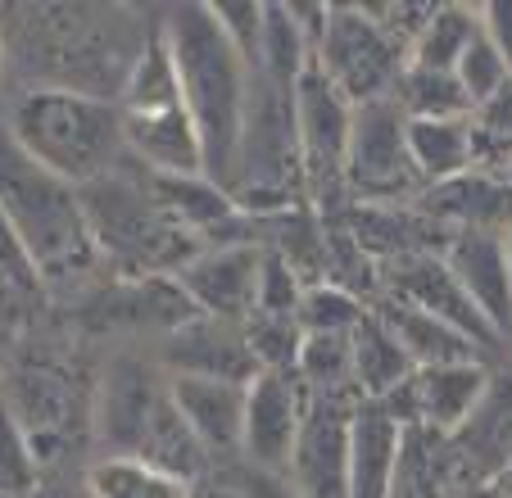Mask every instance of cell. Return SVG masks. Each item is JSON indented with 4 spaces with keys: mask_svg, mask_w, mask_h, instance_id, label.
<instances>
[{
    "mask_svg": "<svg viewBox=\"0 0 512 498\" xmlns=\"http://www.w3.org/2000/svg\"><path fill=\"white\" fill-rule=\"evenodd\" d=\"M155 19L123 5H0V37L19 87L118 100Z\"/></svg>",
    "mask_w": 512,
    "mask_h": 498,
    "instance_id": "1",
    "label": "cell"
},
{
    "mask_svg": "<svg viewBox=\"0 0 512 498\" xmlns=\"http://www.w3.org/2000/svg\"><path fill=\"white\" fill-rule=\"evenodd\" d=\"M127 453L182 476L186 485L209 480L213 458L182 422L173 403V381L159 367L155 349L123 345L91 385V458Z\"/></svg>",
    "mask_w": 512,
    "mask_h": 498,
    "instance_id": "2",
    "label": "cell"
},
{
    "mask_svg": "<svg viewBox=\"0 0 512 498\" xmlns=\"http://www.w3.org/2000/svg\"><path fill=\"white\" fill-rule=\"evenodd\" d=\"M168 55H173L182 100L195 118V132L204 145V177L227 191L236 173L241 127L250 109L254 64L232 46L213 5H164L159 10Z\"/></svg>",
    "mask_w": 512,
    "mask_h": 498,
    "instance_id": "3",
    "label": "cell"
},
{
    "mask_svg": "<svg viewBox=\"0 0 512 498\" xmlns=\"http://www.w3.org/2000/svg\"><path fill=\"white\" fill-rule=\"evenodd\" d=\"M0 209L19 231L46 290L87 286L91 272L105 268L87 209H82V191L64 177L46 173L37 159H28L5 132V123H0Z\"/></svg>",
    "mask_w": 512,
    "mask_h": 498,
    "instance_id": "4",
    "label": "cell"
},
{
    "mask_svg": "<svg viewBox=\"0 0 512 498\" xmlns=\"http://www.w3.org/2000/svg\"><path fill=\"white\" fill-rule=\"evenodd\" d=\"M0 123L28 159H37L46 173L73 182L78 191L127 163L118 100H96L50 87H19L0 105Z\"/></svg>",
    "mask_w": 512,
    "mask_h": 498,
    "instance_id": "5",
    "label": "cell"
},
{
    "mask_svg": "<svg viewBox=\"0 0 512 498\" xmlns=\"http://www.w3.org/2000/svg\"><path fill=\"white\" fill-rule=\"evenodd\" d=\"M82 209H87L100 263H114L127 281H145L159 272L177 277L204 249V240L168 213L150 168H141L132 154L109 177L82 186Z\"/></svg>",
    "mask_w": 512,
    "mask_h": 498,
    "instance_id": "6",
    "label": "cell"
},
{
    "mask_svg": "<svg viewBox=\"0 0 512 498\" xmlns=\"http://www.w3.org/2000/svg\"><path fill=\"white\" fill-rule=\"evenodd\" d=\"M123 109V141L141 168L159 177H204V145L195 132V118L182 100L173 55H168L164 28L155 19V32L145 41L136 68L127 73V87L118 96Z\"/></svg>",
    "mask_w": 512,
    "mask_h": 498,
    "instance_id": "7",
    "label": "cell"
},
{
    "mask_svg": "<svg viewBox=\"0 0 512 498\" xmlns=\"http://www.w3.org/2000/svg\"><path fill=\"white\" fill-rule=\"evenodd\" d=\"M313 64L358 109L399 91L408 73V41L381 19V5H331Z\"/></svg>",
    "mask_w": 512,
    "mask_h": 498,
    "instance_id": "8",
    "label": "cell"
},
{
    "mask_svg": "<svg viewBox=\"0 0 512 498\" xmlns=\"http://www.w3.org/2000/svg\"><path fill=\"white\" fill-rule=\"evenodd\" d=\"M345 191L349 204L363 209H390L422 195V177L408 145V114L395 96L372 100L354 109V132L345 154Z\"/></svg>",
    "mask_w": 512,
    "mask_h": 498,
    "instance_id": "9",
    "label": "cell"
},
{
    "mask_svg": "<svg viewBox=\"0 0 512 498\" xmlns=\"http://www.w3.org/2000/svg\"><path fill=\"white\" fill-rule=\"evenodd\" d=\"M295 127H300L309 209L331 218L336 209L349 204L345 154H349V132H354V105L331 87L318 64H309L304 77L295 82Z\"/></svg>",
    "mask_w": 512,
    "mask_h": 498,
    "instance_id": "10",
    "label": "cell"
},
{
    "mask_svg": "<svg viewBox=\"0 0 512 498\" xmlns=\"http://www.w3.org/2000/svg\"><path fill=\"white\" fill-rule=\"evenodd\" d=\"M263 259H268L263 240H218V245H204L173 281L186 290L195 313L245 326L259 313Z\"/></svg>",
    "mask_w": 512,
    "mask_h": 498,
    "instance_id": "11",
    "label": "cell"
},
{
    "mask_svg": "<svg viewBox=\"0 0 512 498\" xmlns=\"http://www.w3.org/2000/svg\"><path fill=\"white\" fill-rule=\"evenodd\" d=\"M358 403V394H309L300 444L286 471L300 498H349V440Z\"/></svg>",
    "mask_w": 512,
    "mask_h": 498,
    "instance_id": "12",
    "label": "cell"
},
{
    "mask_svg": "<svg viewBox=\"0 0 512 498\" xmlns=\"http://www.w3.org/2000/svg\"><path fill=\"white\" fill-rule=\"evenodd\" d=\"M309 412V390L295 372H259L245 385V435L241 462L268 476H286L300 426Z\"/></svg>",
    "mask_w": 512,
    "mask_h": 498,
    "instance_id": "13",
    "label": "cell"
},
{
    "mask_svg": "<svg viewBox=\"0 0 512 498\" xmlns=\"http://www.w3.org/2000/svg\"><path fill=\"white\" fill-rule=\"evenodd\" d=\"M381 286H386L381 290V299H399V304H413V308H422V313L440 317V322L458 326V331L472 336L485 354L508 349L490 331V322L476 313L472 299L463 295V286L454 281V272H449V263H445L440 249H413V254H399V259L386 268Z\"/></svg>",
    "mask_w": 512,
    "mask_h": 498,
    "instance_id": "14",
    "label": "cell"
},
{
    "mask_svg": "<svg viewBox=\"0 0 512 498\" xmlns=\"http://www.w3.org/2000/svg\"><path fill=\"white\" fill-rule=\"evenodd\" d=\"M150 349H155L159 367L168 376H209V381L250 385L263 372L250 340H245V326L218 322V317H204V313H195L191 322L168 331Z\"/></svg>",
    "mask_w": 512,
    "mask_h": 498,
    "instance_id": "15",
    "label": "cell"
},
{
    "mask_svg": "<svg viewBox=\"0 0 512 498\" xmlns=\"http://www.w3.org/2000/svg\"><path fill=\"white\" fill-rule=\"evenodd\" d=\"M440 254H445L454 281L463 286V295L512 354V268L503 231H449Z\"/></svg>",
    "mask_w": 512,
    "mask_h": 498,
    "instance_id": "16",
    "label": "cell"
},
{
    "mask_svg": "<svg viewBox=\"0 0 512 498\" xmlns=\"http://www.w3.org/2000/svg\"><path fill=\"white\" fill-rule=\"evenodd\" d=\"M173 381V403L182 422L204 444L213 467L241 462V435H245V385L236 381H209V376H168Z\"/></svg>",
    "mask_w": 512,
    "mask_h": 498,
    "instance_id": "17",
    "label": "cell"
},
{
    "mask_svg": "<svg viewBox=\"0 0 512 498\" xmlns=\"http://www.w3.org/2000/svg\"><path fill=\"white\" fill-rule=\"evenodd\" d=\"M494 385V367L485 358H467V363H445V367H426L413 376L417 394V426L431 435H463L476 422V412L485 408Z\"/></svg>",
    "mask_w": 512,
    "mask_h": 498,
    "instance_id": "18",
    "label": "cell"
},
{
    "mask_svg": "<svg viewBox=\"0 0 512 498\" xmlns=\"http://www.w3.org/2000/svg\"><path fill=\"white\" fill-rule=\"evenodd\" d=\"M404 435L408 431L381 403H358L349 440V498H395Z\"/></svg>",
    "mask_w": 512,
    "mask_h": 498,
    "instance_id": "19",
    "label": "cell"
},
{
    "mask_svg": "<svg viewBox=\"0 0 512 498\" xmlns=\"http://www.w3.org/2000/svg\"><path fill=\"white\" fill-rule=\"evenodd\" d=\"M408 145H413L422 191L445 186L481 163V123L476 118H408Z\"/></svg>",
    "mask_w": 512,
    "mask_h": 498,
    "instance_id": "20",
    "label": "cell"
},
{
    "mask_svg": "<svg viewBox=\"0 0 512 498\" xmlns=\"http://www.w3.org/2000/svg\"><path fill=\"white\" fill-rule=\"evenodd\" d=\"M372 308H377L381 322L395 331V340L404 345V354L413 358L417 372L445 367V363H467V358H485V363H490V354H485L472 336H463L458 326L440 322V317L422 313V308L399 304V299H377Z\"/></svg>",
    "mask_w": 512,
    "mask_h": 498,
    "instance_id": "21",
    "label": "cell"
},
{
    "mask_svg": "<svg viewBox=\"0 0 512 498\" xmlns=\"http://www.w3.org/2000/svg\"><path fill=\"white\" fill-rule=\"evenodd\" d=\"M413 372H417L413 358L404 354L395 331H390V326L381 322V313L372 308V313L363 317V326L354 331V394L377 403V399H386L390 390H399Z\"/></svg>",
    "mask_w": 512,
    "mask_h": 498,
    "instance_id": "22",
    "label": "cell"
},
{
    "mask_svg": "<svg viewBox=\"0 0 512 498\" xmlns=\"http://www.w3.org/2000/svg\"><path fill=\"white\" fill-rule=\"evenodd\" d=\"M91 498H191V485L173 471L127 453H96L82 467Z\"/></svg>",
    "mask_w": 512,
    "mask_h": 498,
    "instance_id": "23",
    "label": "cell"
},
{
    "mask_svg": "<svg viewBox=\"0 0 512 498\" xmlns=\"http://www.w3.org/2000/svg\"><path fill=\"white\" fill-rule=\"evenodd\" d=\"M481 37V10L476 5H435L431 19L413 37L408 50V68H426V73H454L467 46Z\"/></svg>",
    "mask_w": 512,
    "mask_h": 498,
    "instance_id": "24",
    "label": "cell"
},
{
    "mask_svg": "<svg viewBox=\"0 0 512 498\" xmlns=\"http://www.w3.org/2000/svg\"><path fill=\"white\" fill-rule=\"evenodd\" d=\"M372 304L336 281H309L300 299V331L304 336H354Z\"/></svg>",
    "mask_w": 512,
    "mask_h": 498,
    "instance_id": "25",
    "label": "cell"
},
{
    "mask_svg": "<svg viewBox=\"0 0 512 498\" xmlns=\"http://www.w3.org/2000/svg\"><path fill=\"white\" fill-rule=\"evenodd\" d=\"M295 376L309 394H354V336H304Z\"/></svg>",
    "mask_w": 512,
    "mask_h": 498,
    "instance_id": "26",
    "label": "cell"
},
{
    "mask_svg": "<svg viewBox=\"0 0 512 498\" xmlns=\"http://www.w3.org/2000/svg\"><path fill=\"white\" fill-rule=\"evenodd\" d=\"M454 77H458V87H463V96L472 100L476 114H485V109H494L503 96H512V64L499 55V46H494L485 32L467 46V55L458 59Z\"/></svg>",
    "mask_w": 512,
    "mask_h": 498,
    "instance_id": "27",
    "label": "cell"
},
{
    "mask_svg": "<svg viewBox=\"0 0 512 498\" xmlns=\"http://www.w3.org/2000/svg\"><path fill=\"white\" fill-rule=\"evenodd\" d=\"M395 100L404 105L408 118H476L472 100L463 96L454 73H426V68H408L399 82Z\"/></svg>",
    "mask_w": 512,
    "mask_h": 498,
    "instance_id": "28",
    "label": "cell"
},
{
    "mask_svg": "<svg viewBox=\"0 0 512 498\" xmlns=\"http://www.w3.org/2000/svg\"><path fill=\"white\" fill-rule=\"evenodd\" d=\"M41 480H46V467H41L28 431L0 399V498H32Z\"/></svg>",
    "mask_w": 512,
    "mask_h": 498,
    "instance_id": "29",
    "label": "cell"
},
{
    "mask_svg": "<svg viewBox=\"0 0 512 498\" xmlns=\"http://www.w3.org/2000/svg\"><path fill=\"white\" fill-rule=\"evenodd\" d=\"M0 281L10 286V295L19 299H37L46 295V281H41L37 263L28 259V249H23L19 231L10 227V218H5V209H0Z\"/></svg>",
    "mask_w": 512,
    "mask_h": 498,
    "instance_id": "30",
    "label": "cell"
},
{
    "mask_svg": "<svg viewBox=\"0 0 512 498\" xmlns=\"http://www.w3.org/2000/svg\"><path fill=\"white\" fill-rule=\"evenodd\" d=\"M263 10L268 5H259V0H232V5H213V14H218V23H223V32L232 37V46L241 50L245 59L254 64V55H259V41H263Z\"/></svg>",
    "mask_w": 512,
    "mask_h": 498,
    "instance_id": "31",
    "label": "cell"
},
{
    "mask_svg": "<svg viewBox=\"0 0 512 498\" xmlns=\"http://www.w3.org/2000/svg\"><path fill=\"white\" fill-rule=\"evenodd\" d=\"M218 471L241 489V498H300L290 489L286 476H268V471H254V467H245V462H227V467H218Z\"/></svg>",
    "mask_w": 512,
    "mask_h": 498,
    "instance_id": "32",
    "label": "cell"
},
{
    "mask_svg": "<svg viewBox=\"0 0 512 498\" xmlns=\"http://www.w3.org/2000/svg\"><path fill=\"white\" fill-rule=\"evenodd\" d=\"M476 10H481V32L512 64V0H490V5H476Z\"/></svg>",
    "mask_w": 512,
    "mask_h": 498,
    "instance_id": "33",
    "label": "cell"
},
{
    "mask_svg": "<svg viewBox=\"0 0 512 498\" xmlns=\"http://www.w3.org/2000/svg\"><path fill=\"white\" fill-rule=\"evenodd\" d=\"M32 498H91V489L82 480V471H46V480Z\"/></svg>",
    "mask_w": 512,
    "mask_h": 498,
    "instance_id": "34",
    "label": "cell"
},
{
    "mask_svg": "<svg viewBox=\"0 0 512 498\" xmlns=\"http://www.w3.org/2000/svg\"><path fill=\"white\" fill-rule=\"evenodd\" d=\"M191 498H241V489H236L232 480L223 476V471H213L209 480H200V485H191Z\"/></svg>",
    "mask_w": 512,
    "mask_h": 498,
    "instance_id": "35",
    "label": "cell"
},
{
    "mask_svg": "<svg viewBox=\"0 0 512 498\" xmlns=\"http://www.w3.org/2000/svg\"><path fill=\"white\" fill-rule=\"evenodd\" d=\"M10 55H5V37H0V105H5V91H10Z\"/></svg>",
    "mask_w": 512,
    "mask_h": 498,
    "instance_id": "36",
    "label": "cell"
},
{
    "mask_svg": "<svg viewBox=\"0 0 512 498\" xmlns=\"http://www.w3.org/2000/svg\"><path fill=\"white\" fill-rule=\"evenodd\" d=\"M10 308H19V299L10 295V286H5V281H0V317L10 313Z\"/></svg>",
    "mask_w": 512,
    "mask_h": 498,
    "instance_id": "37",
    "label": "cell"
},
{
    "mask_svg": "<svg viewBox=\"0 0 512 498\" xmlns=\"http://www.w3.org/2000/svg\"><path fill=\"white\" fill-rule=\"evenodd\" d=\"M503 249H508V268H512V227L503 231Z\"/></svg>",
    "mask_w": 512,
    "mask_h": 498,
    "instance_id": "38",
    "label": "cell"
},
{
    "mask_svg": "<svg viewBox=\"0 0 512 498\" xmlns=\"http://www.w3.org/2000/svg\"><path fill=\"white\" fill-rule=\"evenodd\" d=\"M0 385H5V381H0Z\"/></svg>",
    "mask_w": 512,
    "mask_h": 498,
    "instance_id": "39",
    "label": "cell"
}]
</instances>
